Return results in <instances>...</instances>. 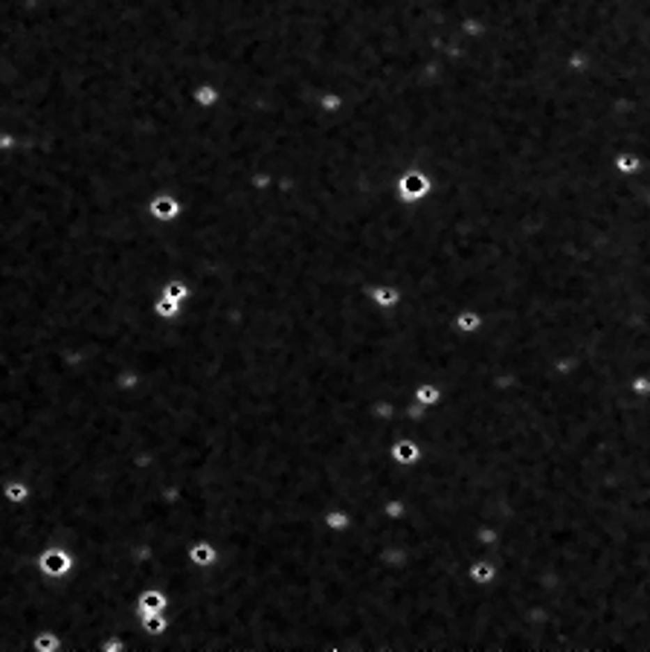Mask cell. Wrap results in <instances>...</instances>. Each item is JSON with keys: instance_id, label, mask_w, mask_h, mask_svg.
I'll list each match as a JSON object with an SVG mask.
<instances>
[{"instance_id": "cell-4", "label": "cell", "mask_w": 650, "mask_h": 652, "mask_svg": "<svg viewBox=\"0 0 650 652\" xmlns=\"http://www.w3.org/2000/svg\"><path fill=\"white\" fill-rule=\"evenodd\" d=\"M189 559L195 562V566H212V562H215V548H212V545H206V542H201V545H195V548L189 551Z\"/></svg>"}, {"instance_id": "cell-3", "label": "cell", "mask_w": 650, "mask_h": 652, "mask_svg": "<svg viewBox=\"0 0 650 652\" xmlns=\"http://www.w3.org/2000/svg\"><path fill=\"white\" fill-rule=\"evenodd\" d=\"M166 606V597L163 591H146L143 597H139V612L143 614H151V612H163Z\"/></svg>"}, {"instance_id": "cell-12", "label": "cell", "mask_w": 650, "mask_h": 652, "mask_svg": "<svg viewBox=\"0 0 650 652\" xmlns=\"http://www.w3.org/2000/svg\"><path fill=\"white\" fill-rule=\"evenodd\" d=\"M490 574H494V571H490V566H485V562H479V566L473 568V580H477V583H485V580H490Z\"/></svg>"}, {"instance_id": "cell-6", "label": "cell", "mask_w": 650, "mask_h": 652, "mask_svg": "<svg viewBox=\"0 0 650 652\" xmlns=\"http://www.w3.org/2000/svg\"><path fill=\"white\" fill-rule=\"evenodd\" d=\"M151 212H154V218L169 221V218L178 215V203H174L171 198H157V200L151 203Z\"/></svg>"}, {"instance_id": "cell-11", "label": "cell", "mask_w": 650, "mask_h": 652, "mask_svg": "<svg viewBox=\"0 0 650 652\" xmlns=\"http://www.w3.org/2000/svg\"><path fill=\"white\" fill-rule=\"evenodd\" d=\"M438 400V389H433V385H421V389H418V403H427V406H430V403H435Z\"/></svg>"}, {"instance_id": "cell-17", "label": "cell", "mask_w": 650, "mask_h": 652, "mask_svg": "<svg viewBox=\"0 0 650 652\" xmlns=\"http://www.w3.org/2000/svg\"><path fill=\"white\" fill-rule=\"evenodd\" d=\"M198 99H201L203 104H209V102L215 99V93H212V90H206V87H203V90H198Z\"/></svg>"}, {"instance_id": "cell-2", "label": "cell", "mask_w": 650, "mask_h": 652, "mask_svg": "<svg viewBox=\"0 0 650 652\" xmlns=\"http://www.w3.org/2000/svg\"><path fill=\"white\" fill-rule=\"evenodd\" d=\"M29 496H32V487L24 479H6L0 484V499H3L6 507H21L29 502Z\"/></svg>"}, {"instance_id": "cell-15", "label": "cell", "mask_w": 650, "mask_h": 652, "mask_svg": "<svg viewBox=\"0 0 650 652\" xmlns=\"http://www.w3.org/2000/svg\"><path fill=\"white\" fill-rule=\"evenodd\" d=\"M378 302L380 305H392L395 302V293L392 290H378Z\"/></svg>"}, {"instance_id": "cell-18", "label": "cell", "mask_w": 650, "mask_h": 652, "mask_svg": "<svg viewBox=\"0 0 650 652\" xmlns=\"http://www.w3.org/2000/svg\"><path fill=\"white\" fill-rule=\"evenodd\" d=\"M459 325H462L465 331H473V328H477V319H473V316H467V319H465V316H462V319H459Z\"/></svg>"}, {"instance_id": "cell-10", "label": "cell", "mask_w": 650, "mask_h": 652, "mask_svg": "<svg viewBox=\"0 0 650 652\" xmlns=\"http://www.w3.org/2000/svg\"><path fill=\"white\" fill-rule=\"evenodd\" d=\"M157 313H160V316H174V313H178V302L169 299V296H163L160 302H157Z\"/></svg>"}, {"instance_id": "cell-1", "label": "cell", "mask_w": 650, "mask_h": 652, "mask_svg": "<svg viewBox=\"0 0 650 652\" xmlns=\"http://www.w3.org/2000/svg\"><path fill=\"white\" fill-rule=\"evenodd\" d=\"M70 566H73V559L64 548H47L38 554V571L47 577H64Z\"/></svg>"}, {"instance_id": "cell-9", "label": "cell", "mask_w": 650, "mask_h": 652, "mask_svg": "<svg viewBox=\"0 0 650 652\" xmlns=\"http://www.w3.org/2000/svg\"><path fill=\"white\" fill-rule=\"evenodd\" d=\"M163 629H166L163 612H151V614H146V632H148V635H160Z\"/></svg>"}, {"instance_id": "cell-5", "label": "cell", "mask_w": 650, "mask_h": 652, "mask_svg": "<svg viewBox=\"0 0 650 652\" xmlns=\"http://www.w3.org/2000/svg\"><path fill=\"white\" fill-rule=\"evenodd\" d=\"M401 189H403V195L407 198H421L427 191V180L421 177V174H410V177H403Z\"/></svg>"}, {"instance_id": "cell-13", "label": "cell", "mask_w": 650, "mask_h": 652, "mask_svg": "<svg viewBox=\"0 0 650 652\" xmlns=\"http://www.w3.org/2000/svg\"><path fill=\"white\" fill-rule=\"evenodd\" d=\"M325 525H331V527H346V525H348V516H346V514H328V516H325Z\"/></svg>"}, {"instance_id": "cell-14", "label": "cell", "mask_w": 650, "mask_h": 652, "mask_svg": "<svg viewBox=\"0 0 650 652\" xmlns=\"http://www.w3.org/2000/svg\"><path fill=\"white\" fill-rule=\"evenodd\" d=\"M166 296L174 299V302H180V299H186V287H183V285H169Z\"/></svg>"}, {"instance_id": "cell-16", "label": "cell", "mask_w": 650, "mask_h": 652, "mask_svg": "<svg viewBox=\"0 0 650 652\" xmlns=\"http://www.w3.org/2000/svg\"><path fill=\"white\" fill-rule=\"evenodd\" d=\"M0 148H15V136L12 134H0Z\"/></svg>"}, {"instance_id": "cell-8", "label": "cell", "mask_w": 650, "mask_h": 652, "mask_svg": "<svg viewBox=\"0 0 650 652\" xmlns=\"http://www.w3.org/2000/svg\"><path fill=\"white\" fill-rule=\"evenodd\" d=\"M392 455L398 458V461H401V464H412V461H415V458H418V447H412V444H410V440H403V444H398V447L392 450Z\"/></svg>"}, {"instance_id": "cell-7", "label": "cell", "mask_w": 650, "mask_h": 652, "mask_svg": "<svg viewBox=\"0 0 650 652\" xmlns=\"http://www.w3.org/2000/svg\"><path fill=\"white\" fill-rule=\"evenodd\" d=\"M59 646H61V641L52 635V632H41V635L32 638V649H38V652H56Z\"/></svg>"}]
</instances>
